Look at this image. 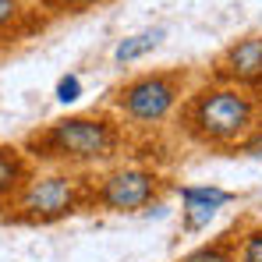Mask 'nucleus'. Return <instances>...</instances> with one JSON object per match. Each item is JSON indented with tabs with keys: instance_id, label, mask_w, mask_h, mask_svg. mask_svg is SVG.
Instances as JSON below:
<instances>
[{
	"instance_id": "nucleus-1",
	"label": "nucleus",
	"mask_w": 262,
	"mask_h": 262,
	"mask_svg": "<svg viewBox=\"0 0 262 262\" xmlns=\"http://www.w3.org/2000/svg\"><path fill=\"white\" fill-rule=\"evenodd\" d=\"M128 145V128L110 110L68 114L39 124L21 138V152L50 170H92L117 163Z\"/></svg>"
},
{
	"instance_id": "nucleus-2",
	"label": "nucleus",
	"mask_w": 262,
	"mask_h": 262,
	"mask_svg": "<svg viewBox=\"0 0 262 262\" xmlns=\"http://www.w3.org/2000/svg\"><path fill=\"white\" fill-rule=\"evenodd\" d=\"M174 117L177 131L202 149H241L262 128V99L209 78L184 96Z\"/></svg>"
},
{
	"instance_id": "nucleus-3",
	"label": "nucleus",
	"mask_w": 262,
	"mask_h": 262,
	"mask_svg": "<svg viewBox=\"0 0 262 262\" xmlns=\"http://www.w3.org/2000/svg\"><path fill=\"white\" fill-rule=\"evenodd\" d=\"M188 92H191L188 68H149V71L128 75L121 85L110 89L106 110L124 128L152 131L174 117Z\"/></svg>"
},
{
	"instance_id": "nucleus-4",
	"label": "nucleus",
	"mask_w": 262,
	"mask_h": 262,
	"mask_svg": "<svg viewBox=\"0 0 262 262\" xmlns=\"http://www.w3.org/2000/svg\"><path fill=\"white\" fill-rule=\"evenodd\" d=\"M89 181L82 170H36L25 181V188L4 206L7 223L21 227H46L89 209Z\"/></svg>"
},
{
	"instance_id": "nucleus-5",
	"label": "nucleus",
	"mask_w": 262,
	"mask_h": 262,
	"mask_svg": "<svg viewBox=\"0 0 262 262\" xmlns=\"http://www.w3.org/2000/svg\"><path fill=\"white\" fill-rule=\"evenodd\" d=\"M167 191V177L142 163H117L106 174L89 181V209L99 213H138L160 202Z\"/></svg>"
},
{
	"instance_id": "nucleus-6",
	"label": "nucleus",
	"mask_w": 262,
	"mask_h": 262,
	"mask_svg": "<svg viewBox=\"0 0 262 262\" xmlns=\"http://www.w3.org/2000/svg\"><path fill=\"white\" fill-rule=\"evenodd\" d=\"M209 78L262 99V32L230 39L209 64Z\"/></svg>"
},
{
	"instance_id": "nucleus-7",
	"label": "nucleus",
	"mask_w": 262,
	"mask_h": 262,
	"mask_svg": "<svg viewBox=\"0 0 262 262\" xmlns=\"http://www.w3.org/2000/svg\"><path fill=\"white\" fill-rule=\"evenodd\" d=\"M46 25V14L32 0H0V53L36 39Z\"/></svg>"
},
{
	"instance_id": "nucleus-8",
	"label": "nucleus",
	"mask_w": 262,
	"mask_h": 262,
	"mask_svg": "<svg viewBox=\"0 0 262 262\" xmlns=\"http://www.w3.org/2000/svg\"><path fill=\"white\" fill-rule=\"evenodd\" d=\"M36 174V163L21 152V145L0 142V209L25 188V181Z\"/></svg>"
},
{
	"instance_id": "nucleus-9",
	"label": "nucleus",
	"mask_w": 262,
	"mask_h": 262,
	"mask_svg": "<svg viewBox=\"0 0 262 262\" xmlns=\"http://www.w3.org/2000/svg\"><path fill=\"white\" fill-rule=\"evenodd\" d=\"M181 199H184V227H191V230H199V227H206L213 213H216L220 206H227L234 195H227V191H220V188H184L181 191Z\"/></svg>"
},
{
	"instance_id": "nucleus-10",
	"label": "nucleus",
	"mask_w": 262,
	"mask_h": 262,
	"mask_svg": "<svg viewBox=\"0 0 262 262\" xmlns=\"http://www.w3.org/2000/svg\"><path fill=\"white\" fill-rule=\"evenodd\" d=\"M237 241H241V230H223L220 237L191 248L177 262H237Z\"/></svg>"
},
{
	"instance_id": "nucleus-11",
	"label": "nucleus",
	"mask_w": 262,
	"mask_h": 262,
	"mask_svg": "<svg viewBox=\"0 0 262 262\" xmlns=\"http://www.w3.org/2000/svg\"><path fill=\"white\" fill-rule=\"evenodd\" d=\"M163 29H145V32H135L128 39H121V43L114 46V60L117 64H135V60H142L145 53H152L156 46L163 43Z\"/></svg>"
},
{
	"instance_id": "nucleus-12",
	"label": "nucleus",
	"mask_w": 262,
	"mask_h": 262,
	"mask_svg": "<svg viewBox=\"0 0 262 262\" xmlns=\"http://www.w3.org/2000/svg\"><path fill=\"white\" fill-rule=\"evenodd\" d=\"M39 11L50 18H68V14H85V11H96V7H106L114 0H32Z\"/></svg>"
},
{
	"instance_id": "nucleus-13",
	"label": "nucleus",
	"mask_w": 262,
	"mask_h": 262,
	"mask_svg": "<svg viewBox=\"0 0 262 262\" xmlns=\"http://www.w3.org/2000/svg\"><path fill=\"white\" fill-rule=\"evenodd\" d=\"M237 262H262V223H259V227L241 230V241H237Z\"/></svg>"
},
{
	"instance_id": "nucleus-14",
	"label": "nucleus",
	"mask_w": 262,
	"mask_h": 262,
	"mask_svg": "<svg viewBox=\"0 0 262 262\" xmlns=\"http://www.w3.org/2000/svg\"><path fill=\"white\" fill-rule=\"evenodd\" d=\"M57 92H60V99H64V103H68V99H75V96H78V78H64Z\"/></svg>"
}]
</instances>
